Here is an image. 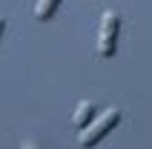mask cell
Instances as JSON below:
<instances>
[{
    "label": "cell",
    "mask_w": 152,
    "mask_h": 149,
    "mask_svg": "<svg viewBox=\"0 0 152 149\" xmlns=\"http://www.w3.org/2000/svg\"><path fill=\"white\" fill-rule=\"evenodd\" d=\"M118 123H121V109H106L103 115L92 118V123L86 126V129H80V135H77V143H80L83 149H92L95 143L103 138V135L109 132V129H115Z\"/></svg>",
    "instance_id": "obj_1"
},
{
    "label": "cell",
    "mask_w": 152,
    "mask_h": 149,
    "mask_svg": "<svg viewBox=\"0 0 152 149\" xmlns=\"http://www.w3.org/2000/svg\"><path fill=\"white\" fill-rule=\"evenodd\" d=\"M60 0H37V6H34V17L37 20H52L55 12H58Z\"/></svg>",
    "instance_id": "obj_4"
},
{
    "label": "cell",
    "mask_w": 152,
    "mask_h": 149,
    "mask_svg": "<svg viewBox=\"0 0 152 149\" xmlns=\"http://www.w3.org/2000/svg\"><path fill=\"white\" fill-rule=\"evenodd\" d=\"M20 149H40V143H34V141H23V146Z\"/></svg>",
    "instance_id": "obj_5"
},
{
    "label": "cell",
    "mask_w": 152,
    "mask_h": 149,
    "mask_svg": "<svg viewBox=\"0 0 152 149\" xmlns=\"http://www.w3.org/2000/svg\"><path fill=\"white\" fill-rule=\"evenodd\" d=\"M118 32H121V15L118 12H103L101 17V37H98V52L101 58H115L118 52Z\"/></svg>",
    "instance_id": "obj_2"
},
{
    "label": "cell",
    "mask_w": 152,
    "mask_h": 149,
    "mask_svg": "<svg viewBox=\"0 0 152 149\" xmlns=\"http://www.w3.org/2000/svg\"><path fill=\"white\" fill-rule=\"evenodd\" d=\"M3 29H6V17L0 15V34H3Z\"/></svg>",
    "instance_id": "obj_6"
},
{
    "label": "cell",
    "mask_w": 152,
    "mask_h": 149,
    "mask_svg": "<svg viewBox=\"0 0 152 149\" xmlns=\"http://www.w3.org/2000/svg\"><path fill=\"white\" fill-rule=\"evenodd\" d=\"M92 118H95V103L92 100H80L75 109V115H72V123H75V129L80 132V129H86V126L92 123Z\"/></svg>",
    "instance_id": "obj_3"
}]
</instances>
